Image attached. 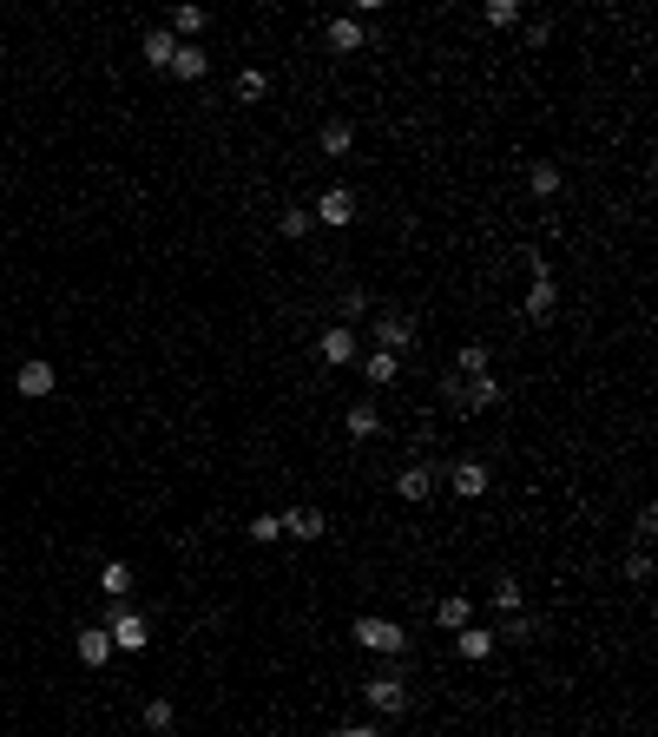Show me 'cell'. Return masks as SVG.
I'll return each instance as SVG.
<instances>
[{
	"label": "cell",
	"mask_w": 658,
	"mask_h": 737,
	"mask_svg": "<svg viewBox=\"0 0 658 737\" xmlns=\"http://www.w3.org/2000/svg\"><path fill=\"white\" fill-rule=\"evenodd\" d=\"M560 185H566V172L553 165V158H533V165H527V191H533V198H560Z\"/></svg>",
	"instance_id": "obj_16"
},
{
	"label": "cell",
	"mask_w": 658,
	"mask_h": 737,
	"mask_svg": "<svg viewBox=\"0 0 658 737\" xmlns=\"http://www.w3.org/2000/svg\"><path fill=\"white\" fill-rule=\"evenodd\" d=\"M441 481L455 487L461 501H481V494H487V481H494V474H487V461L461 455V461H448V468H441Z\"/></svg>",
	"instance_id": "obj_7"
},
{
	"label": "cell",
	"mask_w": 658,
	"mask_h": 737,
	"mask_svg": "<svg viewBox=\"0 0 658 737\" xmlns=\"http://www.w3.org/2000/svg\"><path fill=\"white\" fill-rule=\"evenodd\" d=\"M172 698H145V731H172Z\"/></svg>",
	"instance_id": "obj_31"
},
{
	"label": "cell",
	"mask_w": 658,
	"mask_h": 737,
	"mask_svg": "<svg viewBox=\"0 0 658 737\" xmlns=\"http://www.w3.org/2000/svg\"><path fill=\"white\" fill-rule=\"evenodd\" d=\"M652 534H658V507H639V527H632V540H639V553L652 547Z\"/></svg>",
	"instance_id": "obj_34"
},
{
	"label": "cell",
	"mask_w": 658,
	"mask_h": 737,
	"mask_svg": "<svg viewBox=\"0 0 658 737\" xmlns=\"http://www.w3.org/2000/svg\"><path fill=\"white\" fill-rule=\"evenodd\" d=\"M520 599H527V593H520V580H514V573H501V580L487 586V606L501 612V619H514V612H520Z\"/></svg>",
	"instance_id": "obj_18"
},
{
	"label": "cell",
	"mask_w": 658,
	"mask_h": 737,
	"mask_svg": "<svg viewBox=\"0 0 658 737\" xmlns=\"http://www.w3.org/2000/svg\"><path fill=\"white\" fill-rule=\"evenodd\" d=\"M277 231H283V237H310V231H316V218H310V211H303V204H283Z\"/></svg>",
	"instance_id": "obj_28"
},
{
	"label": "cell",
	"mask_w": 658,
	"mask_h": 737,
	"mask_svg": "<svg viewBox=\"0 0 658 737\" xmlns=\"http://www.w3.org/2000/svg\"><path fill=\"white\" fill-rule=\"evenodd\" d=\"M369 330H376V349H389V356H408V349H415V323H408L402 310H376Z\"/></svg>",
	"instance_id": "obj_5"
},
{
	"label": "cell",
	"mask_w": 658,
	"mask_h": 737,
	"mask_svg": "<svg viewBox=\"0 0 658 737\" xmlns=\"http://www.w3.org/2000/svg\"><path fill=\"white\" fill-rule=\"evenodd\" d=\"M356 645H369V652H382V659H408V626L362 612V619H356Z\"/></svg>",
	"instance_id": "obj_4"
},
{
	"label": "cell",
	"mask_w": 658,
	"mask_h": 737,
	"mask_svg": "<svg viewBox=\"0 0 658 737\" xmlns=\"http://www.w3.org/2000/svg\"><path fill=\"white\" fill-rule=\"evenodd\" d=\"M362 698H369L382 718H402V711H408V672H402V659H389L382 672L362 678Z\"/></svg>",
	"instance_id": "obj_1"
},
{
	"label": "cell",
	"mask_w": 658,
	"mask_h": 737,
	"mask_svg": "<svg viewBox=\"0 0 658 737\" xmlns=\"http://www.w3.org/2000/svg\"><path fill=\"white\" fill-rule=\"evenodd\" d=\"M553 310H560V283H533L527 290V303H520V316H527V323H553Z\"/></svg>",
	"instance_id": "obj_13"
},
{
	"label": "cell",
	"mask_w": 658,
	"mask_h": 737,
	"mask_svg": "<svg viewBox=\"0 0 658 737\" xmlns=\"http://www.w3.org/2000/svg\"><path fill=\"white\" fill-rule=\"evenodd\" d=\"M448 376H494V356H487V343H461V356H455V369Z\"/></svg>",
	"instance_id": "obj_21"
},
{
	"label": "cell",
	"mask_w": 658,
	"mask_h": 737,
	"mask_svg": "<svg viewBox=\"0 0 658 737\" xmlns=\"http://www.w3.org/2000/svg\"><path fill=\"white\" fill-rule=\"evenodd\" d=\"M165 73H172V79H204V73H211V53H204L198 40H191V47H178V53H172V66H165Z\"/></svg>",
	"instance_id": "obj_17"
},
{
	"label": "cell",
	"mask_w": 658,
	"mask_h": 737,
	"mask_svg": "<svg viewBox=\"0 0 658 737\" xmlns=\"http://www.w3.org/2000/svg\"><path fill=\"white\" fill-rule=\"evenodd\" d=\"M626 580H632V586L652 580V553H632V560H626Z\"/></svg>",
	"instance_id": "obj_35"
},
{
	"label": "cell",
	"mask_w": 658,
	"mask_h": 737,
	"mask_svg": "<svg viewBox=\"0 0 658 737\" xmlns=\"http://www.w3.org/2000/svg\"><path fill=\"white\" fill-rule=\"evenodd\" d=\"M316 356H323L329 369H349V362H356V330H349V323H329V330L316 336Z\"/></svg>",
	"instance_id": "obj_9"
},
{
	"label": "cell",
	"mask_w": 658,
	"mask_h": 737,
	"mask_svg": "<svg viewBox=\"0 0 658 737\" xmlns=\"http://www.w3.org/2000/svg\"><path fill=\"white\" fill-rule=\"evenodd\" d=\"M53 382H60V369H53V362H40V356H33V362H20V369H14V389L27 395V402L53 395Z\"/></svg>",
	"instance_id": "obj_10"
},
{
	"label": "cell",
	"mask_w": 658,
	"mask_h": 737,
	"mask_svg": "<svg viewBox=\"0 0 658 737\" xmlns=\"http://www.w3.org/2000/svg\"><path fill=\"white\" fill-rule=\"evenodd\" d=\"M145 66H158V73H165V66H172V53H178V40H172V33H165V27H145Z\"/></svg>",
	"instance_id": "obj_20"
},
{
	"label": "cell",
	"mask_w": 658,
	"mask_h": 737,
	"mask_svg": "<svg viewBox=\"0 0 658 737\" xmlns=\"http://www.w3.org/2000/svg\"><path fill=\"white\" fill-rule=\"evenodd\" d=\"M329 737H382V731H376V724H336Z\"/></svg>",
	"instance_id": "obj_36"
},
{
	"label": "cell",
	"mask_w": 658,
	"mask_h": 737,
	"mask_svg": "<svg viewBox=\"0 0 658 737\" xmlns=\"http://www.w3.org/2000/svg\"><path fill=\"white\" fill-rule=\"evenodd\" d=\"M316 145H323V158H349L356 152V126H349V119H323Z\"/></svg>",
	"instance_id": "obj_14"
},
{
	"label": "cell",
	"mask_w": 658,
	"mask_h": 737,
	"mask_svg": "<svg viewBox=\"0 0 658 737\" xmlns=\"http://www.w3.org/2000/svg\"><path fill=\"white\" fill-rule=\"evenodd\" d=\"M323 40H329V53H362V47H369V27H362L356 14H336Z\"/></svg>",
	"instance_id": "obj_11"
},
{
	"label": "cell",
	"mask_w": 658,
	"mask_h": 737,
	"mask_svg": "<svg viewBox=\"0 0 658 737\" xmlns=\"http://www.w3.org/2000/svg\"><path fill=\"white\" fill-rule=\"evenodd\" d=\"M435 481H441L435 461H408V468L395 474V494H402V501L415 507V501H428V494H435Z\"/></svg>",
	"instance_id": "obj_8"
},
{
	"label": "cell",
	"mask_w": 658,
	"mask_h": 737,
	"mask_svg": "<svg viewBox=\"0 0 658 737\" xmlns=\"http://www.w3.org/2000/svg\"><path fill=\"white\" fill-rule=\"evenodd\" d=\"M336 310H343V323L356 330L362 316H369V290H343V297H336Z\"/></svg>",
	"instance_id": "obj_30"
},
{
	"label": "cell",
	"mask_w": 658,
	"mask_h": 737,
	"mask_svg": "<svg viewBox=\"0 0 658 737\" xmlns=\"http://www.w3.org/2000/svg\"><path fill=\"white\" fill-rule=\"evenodd\" d=\"M487 27H520V0H487Z\"/></svg>",
	"instance_id": "obj_32"
},
{
	"label": "cell",
	"mask_w": 658,
	"mask_h": 737,
	"mask_svg": "<svg viewBox=\"0 0 658 737\" xmlns=\"http://www.w3.org/2000/svg\"><path fill=\"white\" fill-rule=\"evenodd\" d=\"M277 520H283V534H290V540H323L329 534L323 507H290V514H277Z\"/></svg>",
	"instance_id": "obj_12"
},
{
	"label": "cell",
	"mask_w": 658,
	"mask_h": 737,
	"mask_svg": "<svg viewBox=\"0 0 658 737\" xmlns=\"http://www.w3.org/2000/svg\"><path fill=\"white\" fill-rule=\"evenodd\" d=\"M73 652H79V665H93V672H99V665H112V639H106V626H86V632L73 639Z\"/></svg>",
	"instance_id": "obj_15"
},
{
	"label": "cell",
	"mask_w": 658,
	"mask_h": 737,
	"mask_svg": "<svg viewBox=\"0 0 658 737\" xmlns=\"http://www.w3.org/2000/svg\"><path fill=\"white\" fill-rule=\"evenodd\" d=\"M231 93H237V106H257V99L270 93V73H264V66H244V73H237V86H231Z\"/></svg>",
	"instance_id": "obj_24"
},
{
	"label": "cell",
	"mask_w": 658,
	"mask_h": 737,
	"mask_svg": "<svg viewBox=\"0 0 658 737\" xmlns=\"http://www.w3.org/2000/svg\"><path fill=\"white\" fill-rule=\"evenodd\" d=\"M277 534H283L277 514H251V540H257V547H264V540H277Z\"/></svg>",
	"instance_id": "obj_33"
},
{
	"label": "cell",
	"mask_w": 658,
	"mask_h": 737,
	"mask_svg": "<svg viewBox=\"0 0 658 737\" xmlns=\"http://www.w3.org/2000/svg\"><path fill=\"white\" fill-rule=\"evenodd\" d=\"M310 218L329 224V231H349V224H356V191H349V185H329L323 198L310 204Z\"/></svg>",
	"instance_id": "obj_6"
},
{
	"label": "cell",
	"mask_w": 658,
	"mask_h": 737,
	"mask_svg": "<svg viewBox=\"0 0 658 737\" xmlns=\"http://www.w3.org/2000/svg\"><path fill=\"white\" fill-rule=\"evenodd\" d=\"M494 639H507V645H533V639H540V619H533V612H514V619H501V632H494Z\"/></svg>",
	"instance_id": "obj_26"
},
{
	"label": "cell",
	"mask_w": 658,
	"mask_h": 737,
	"mask_svg": "<svg viewBox=\"0 0 658 737\" xmlns=\"http://www.w3.org/2000/svg\"><path fill=\"white\" fill-rule=\"evenodd\" d=\"M362 376L376 382V389H389V382L402 376V356H389V349H369V356H362Z\"/></svg>",
	"instance_id": "obj_19"
},
{
	"label": "cell",
	"mask_w": 658,
	"mask_h": 737,
	"mask_svg": "<svg viewBox=\"0 0 658 737\" xmlns=\"http://www.w3.org/2000/svg\"><path fill=\"white\" fill-rule=\"evenodd\" d=\"M455 645H461V659H468V665H481V659H487V652H494L501 639H494V632H474V626H461V632H455Z\"/></svg>",
	"instance_id": "obj_27"
},
{
	"label": "cell",
	"mask_w": 658,
	"mask_h": 737,
	"mask_svg": "<svg viewBox=\"0 0 658 737\" xmlns=\"http://www.w3.org/2000/svg\"><path fill=\"white\" fill-rule=\"evenodd\" d=\"M99 593H106V599H132V566L106 560V566H99Z\"/></svg>",
	"instance_id": "obj_22"
},
{
	"label": "cell",
	"mask_w": 658,
	"mask_h": 737,
	"mask_svg": "<svg viewBox=\"0 0 658 737\" xmlns=\"http://www.w3.org/2000/svg\"><path fill=\"white\" fill-rule=\"evenodd\" d=\"M441 402L461 408V415H487L501 402V382L494 376H441Z\"/></svg>",
	"instance_id": "obj_2"
},
{
	"label": "cell",
	"mask_w": 658,
	"mask_h": 737,
	"mask_svg": "<svg viewBox=\"0 0 658 737\" xmlns=\"http://www.w3.org/2000/svg\"><path fill=\"white\" fill-rule=\"evenodd\" d=\"M106 639H112V652H145V639H152V619H145L139 606H126V599H112Z\"/></svg>",
	"instance_id": "obj_3"
},
{
	"label": "cell",
	"mask_w": 658,
	"mask_h": 737,
	"mask_svg": "<svg viewBox=\"0 0 658 737\" xmlns=\"http://www.w3.org/2000/svg\"><path fill=\"white\" fill-rule=\"evenodd\" d=\"M435 619H441V626H448V632L474 626V599H468V593H448V599H441V606H435Z\"/></svg>",
	"instance_id": "obj_23"
},
{
	"label": "cell",
	"mask_w": 658,
	"mask_h": 737,
	"mask_svg": "<svg viewBox=\"0 0 658 737\" xmlns=\"http://www.w3.org/2000/svg\"><path fill=\"white\" fill-rule=\"evenodd\" d=\"M514 264H520V270H527V277H533V283H547V277H553V264H547V251H533V244H520V251H514Z\"/></svg>",
	"instance_id": "obj_29"
},
{
	"label": "cell",
	"mask_w": 658,
	"mask_h": 737,
	"mask_svg": "<svg viewBox=\"0 0 658 737\" xmlns=\"http://www.w3.org/2000/svg\"><path fill=\"white\" fill-rule=\"evenodd\" d=\"M349 441H369V435H376V428H382V408L376 402H356V408H349Z\"/></svg>",
	"instance_id": "obj_25"
}]
</instances>
